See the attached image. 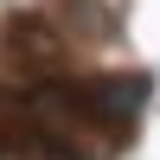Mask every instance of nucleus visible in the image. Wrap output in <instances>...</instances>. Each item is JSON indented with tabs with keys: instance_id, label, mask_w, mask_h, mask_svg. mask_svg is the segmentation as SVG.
Listing matches in <instances>:
<instances>
[{
	"instance_id": "obj_1",
	"label": "nucleus",
	"mask_w": 160,
	"mask_h": 160,
	"mask_svg": "<svg viewBox=\"0 0 160 160\" xmlns=\"http://www.w3.org/2000/svg\"><path fill=\"white\" fill-rule=\"evenodd\" d=\"M148 77H38L19 90L26 109V154L45 160H109L135 141Z\"/></svg>"
},
{
	"instance_id": "obj_2",
	"label": "nucleus",
	"mask_w": 160,
	"mask_h": 160,
	"mask_svg": "<svg viewBox=\"0 0 160 160\" xmlns=\"http://www.w3.org/2000/svg\"><path fill=\"white\" fill-rule=\"evenodd\" d=\"M0 51H7V64L19 77H58L64 58H71V45H64V32L51 19H38V13H19V19H7V32H0Z\"/></svg>"
}]
</instances>
